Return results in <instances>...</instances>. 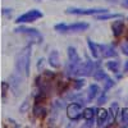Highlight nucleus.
I'll use <instances>...</instances> for the list:
<instances>
[{"label":"nucleus","instance_id":"nucleus-20","mask_svg":"<svg viewBox=\"0 0 128 128\" xmlns=\"http://www.w3.org/2000/svg\"><path fill=\"white\" fill-rule=\"evenodd\" d=\"M122 5H123L124 8H128V0H123V2H122Z\"/></svg>","mask_w":128,"mask_h":128},{"label":"nucleus","instance_id":"nucleus-18","mask_svg":"<svg viewBox=\"0 0 128 128\" xmlns=\"http://www.w3.org/2000/svg\"><path fill=\"white\" fill-rule=\"evenodd\" d=\"M105 82H106V84H105V91H106V90H109V87L113 86V81L109 78H105Z\"/></svg>","mask_w":128,"mask_h":128},{"label":"nucleus","instance_id":"nucleus-12","mask_svg":"<svg viewBox=\"0 0 128 128\" xmlns=\"http://www.w3.org/2000/svg\"><path fill=\"white\" fill-rule=\"evenodd\" d=\"M87 42H88V48H90V50H91V54H92V56H94V58H98V56H99L98 46H96V45L94 44V42H92L91 40H88Z\"/></svg>","mask_w":128,"mask_h":128},{"label":"nucleus","instance_id":"nucleus-2","mask_svg":"<svg viewBox=\"0 0 128 128\" xmlns=\"http://www.w3.org/2000/svg\"><path fill=\"white\" fill-rule=\"evenodd\" d=\"M42 17V13L40 12V10L37 9H32L30 10V12L22 14V16H19L17 18V23H28V22H35L36 19L41 18Z\"/></svg>","mask_w":128,"mask_h":128},{"label":"nucleus","instance_id":"nucleus-21","mask_svg":"<svg viewBox=\"0 0 128 128\" xmlns=\"http://www.w3.org/2000/svg\"><path fill=\"white\" fill-rule=\"evenodd\" d=\"M123 69H124V72H128V60L126 62V64H124V68H123Z\"/></svg>","mask_w":128,"mask_h":128},{"label":"nucleus","instance_id":"nucleus-4","mask_svg":"<svg viewBox=\"0 0 128 128\" xmlns=\"http://www.w3.org/2000/svg\"><path fill=\"white\" fill-rule=\"evenodd\" d=\"M68 115L72 119H78L82 115V110H81V105L80 104H72L68 106Z\"/></svg>","mask_w":128,"mask_h":128},{"label":"nucleus","instance_id":"nucleus-5","mask_svg":"<svg viewBox=\"0 0 128 128\" xmlns=\"http://www.w3.org/2000/svg\"><path fill=\"white\" fill-rule=\"evenodd\" d=\"M101 49V54L104 58H112V56H116V51L112 45H100L99 46Z\"/></svg>","mask_w":128,"mask_h":128},{"label":"nucleus","instance_id":"nucleus-16","mask_svg":"<svg viewBox=\"0 0 128 128\" xmlns=\"http://www.w3.org/2000/svg\"><path fill=\"white\" fill-rule=\"evenodd\" d=\"M18 31H20V32H26V34H30V35H36V36H38V34L36 32V30H31V28H24V27H20Z\"/></svg>","mask_w":128,"mask_h":128},{"label":"nucleus","instance_id":"nucleus-17","mask_svg":"<svg viewBox=\"0 0 128 128\" xmlns=\"http://www.w3.org/2000/svg\"><path fill=\"white\" fill-rule=\"evenodd\" d=\"M116 110H118V104H116V102H114V104L110 106V114H112V116H113V119L115 118Z\"/></svg>","mask_w":128,"mask_h":128},{"label":"nucleus","instance_id":"nucleus-19","mask_svg":"<svg viewBox=\"0 0 128 128\" xmlns=\"http://www.w3.org/2000/svg\"><path fill=\"white\" fill-rule=\"evenodd\" d=\"M122 50H123V52H124L126 55H128V42H127V44H123V45H122Z\"/></svg>","mask_w":128,"mask_h":128},{"label":"nucleus","instance_id":"nucleus-1","mask_svg":"<svg viewBox=\"0 0 128 128\" xmlns=\"http://www.w3.org/2000/svg\"><path fill=\"white\" fill-rule=\"evenodd\" d=\"M88 28V24L84 22H78V23H72V24H66L60 23L55 26V30L58 32H80Z\"/></svg>","mask_w":128,"mask_h":128},{"label":"nucleus","instance_id":"nucleus-3","mask_svg":"<svg viewBox=\"0 0 128 128\" xmlns=\"http://www.w3.org/2000/svg\"><path fill=\"white\" fill-rule=\"evenodd\" d=\"M106 9H77V8H72L68 9L67 13L69 14H78V16H95V14H101V13H106Z\"/></svg>","mask_w":128,"mask_h":128},{"label":"nucleus","instance_id":"nucleus-14","mask_svg":"<svg viewBox=\"0 0 128 128\" xmlns=\"http://www.w3.org/2000/svg\"><path fill=\"white\" fill-rule=\"evenodd\" d=\"M94 78H95L96 81H102V80H105V78H108V76H106V73H105L104 70H98V72H95Z\"/></svg>","mask_w":128,"mask_h":128},{"label":"nucleus","instance_id":"nucleus-7","mask_svg":"<svg viewBox=\"0 0 128 128\" xmlns=\"http://www.w3.org/2000/svg\"><path fill=\"white\" fill-rule=\"evenodd\" d=\"M68 56H69V60L72 63V66H77L80 64V56L77 54V51L74 48H69L68 49Z\"/></svg>","mask_w":128,"mask_h":128},{"label":"nucleus","instance_id":"nucleus-6","mask_svg":"<svg viewBox=\"0 0 128 128\" xmlns=\"http://www.w3.org/2000/svg\"><path fill=\"white\" fill-rule=\"evenodd\" d=\"M112 30H113L114 36H116V37L120 36L123 34V30H124L123 22H122V20H115V22L113 23V26H112Z\"/></svg>","mask_w":128,"mask_h":128},{"label":"nucleus","instance_id":"nucleus-15","mask_svg":"<svg viewBox=\"0 0 128 128\" xmlns=\"http://www.w3.org/2000/svg\"><path fill=\"white\" fill-rule=\"evenodd\" d=\"M122 123L128 124V108H124L122 110Z\"/></svg>","mask_w":128,"mask_h":128},{"label":"nucleus","instance_id":"nucleus-11","mask_svg":"<svg viewBox=\"0 0 128 128\" xmlns=\"http://www.w3.org/2000/svg\"><path fill=\"white\" fill-rule=\"evenodd\" d=\"M106 67H108L112 72L116 73L119 70V62H116V60H112V62H108L106 63Z\"/></svg>","mask_w":128,"mask_h":128},{"label":"nucleus","instance_id":"nucleus-9","mask_svg":"<svg viewBox=\"0 0 128 128\" xmlns=\"http://www.w3.org/2000/svg\"><path fill=\"white\" fill-rule=\"evenodd\" d=\"M119 14H108V13H101L99 16H96V19L99 20H106V19H113V18H119Z\"/></svg>","mask_w":128,"mask_h":128},{"label":"nucleus","instance_id":"nucleus-10","mask_svg":"<svg viewBox=\"0 0 128 128\" xmlns=\"http://www.w3.org/2000/svg\"><path fill=\"white\" fill-rule=\"evenodd\" d=\"M106 119H108V112H106V110H100L99 112V116H98L99 126H102L106 122Z\"/></svg>","mask_w":128,"mask_h":128},{"label":"nucleus","instance_id":"nucleus-13","mask_svg":"<svg viewBox=\"0 0 128 128\" xmlns=\"http://www.w3.org/2000/svg\"><path fill=\"white\" fill-rule=\"evenodd\" d=\"M95 112V109H91V108H88V109H84V112L82 113V115H83V118L84 119H87V120H91L92 118H94V113Z\"/></svg>","mask_w":128,"mask_h":128},{"label":"nucleus","instance_id":"nucleus-8","mask_svg":"<svg viewBox=\"0 0 128 128\" xmlns=\"http://www.w3.org/2000/svg\"><path fill=\"white\" fill-rule=\"evenodd\" d=\"M99 91H100V88H99V86H96V84H92V86L88 88V94H87V99L88 100H94L96 96H98V94H99Z\"/></svg>","mask_w":128,"mask_h":128}]
</instances>
